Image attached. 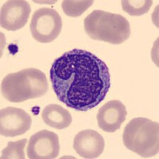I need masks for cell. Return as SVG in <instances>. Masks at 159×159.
<instances>
[{
  "label": "cell",
  "mask_w": 159,
  "mask_h": 159,
  "mask_svg": "<svg viewBox=\"0 0 159 159\" xmlns=\"http://www.w3.org/2000/svg\"><path fill=\"white\" fill-rule=\"evenodd\" d=\"M49 79L60 101L79 111L96 107L111 88L107 65L84 49H74L57 58L50 68Z\"/></svg>",
  "instance_id": "6da1fadb"
},
{
  "label": "cell",
  "mask_w": 159,
  "mask_h": 159,
  "mask_svg": "<svg viewBox=\"0 0 159 159\" xmlns=\"http://www.w3.org/2000/svg\"><path fill=\"white\" fill-rule=\"evenodd\" d=\"M46 76L39 69L29 68L7 75L1 83V93L11 103H22L42 97L48 92Z\"/></svg>",
  "instance_id": "7a4b0ae2"
},
{
  "label": "cell",
  "mask_w": 159,
  "mask_h": 159,
  "mask_svg": "<svg viewBox=\"0 0 159 159\" xmlns=\"http://www.w3.org/2000/svg\"><path fill=\"white\" fill-rule=\"evenodd\" d=\"M84 30L93 40L119 45L130 35V23L121 15L96 10L84 21Z\"/></svg>",
  "instance_id": "3957f363"
},
{
  "label": "cell",
  "mask_w": 159,
  "mask_h": 159,
  "mask_svg": "<svg viewBox=\"0 0 159 159\" xmlns=\"http://www.w3.org/2000/svg\"><path fill=\"white\" fill-rule=\"evenodd\" d=\"M124 146L142 157H154L159 151V124L147 118L131 119L123 133Z\"/></svg>",
  "instance_id": "277c9868"
},
{
  "label": "cell",
  "mask_w": 159,
  "mask_h": 159,
  "mask_svg": "<svg viewBox=\"0 0 159 159\" xmlns=\"http://www.w3.org/2000/svg\"><path fill=\"white\" fill-rule=\"evenodd\" d=\"M32 37L40 43L53 42L61 34L62 19L57 11L52 8H41L34 13L30 22Z\"/></svg>",
  "instance_id": "5b68a950"
},
{
  "label": "cell",
  "mask_w": 159,
  "mask_h": 159,
  "mask_svg": "<svg viewBox=\"0 0 159 159\" xmlns=\"http://www.w3.org/2000/svg\"><path fill=\"white\" fill-rule=\"evenodd\" d=\"M27 156L30 159H53L59 155V137L54 132L42 130L29 140Z\"/></svg>",
  "instance_id": "8992f818"
},
{
  "label": "cell",
  "mask_w": 159,
  "mask_h": 159,
  "mask_svg": "<svg viewBox=\"0 0 159 159\" xmlns=\"http://www.w3.org/2000/svg\"><path fill=\"white\" fill-rule=\"evenodd\" d=\"M32 118L21 108L8 107L0 111V134L4 137L22 135L30 130Z\"/></svg>",
  "instance_id": "52a82bcc"
},
{
  "label": "cell",
  "mask_w": 159,
  "mask_h": 159,
  "mask_svg": "<svg viewBox=\"0 0 159 159\" xmlns=\"http://www.w3.org/2000/svg\"><path fill=\"white\" fill-rule=\"evenodd\" d=\"M30 12V5L26 1H7L2 6L0 11L1 27L9 31L22 29L27 23Z\"/></svg>",
  "instance_id": "ba28073f"
},
{
  "label": "cell",
  "mask_w": 159,
  "mask_h": 159,
  "mask_svg": "<svg viewBox=\"0 0 159 159\" xmlns=\"http://www.w3.org/2000/svg\"><path fill=\"white\" fill-rule=\"evenodd\" d=\"M127 115V109L121 101L117 99L110 100L98 111L96 116L98 126L103 131L114 133L121 127Z\"/></svg>",
  "instance_id": "9c48e42d"
},
{
  "label": "cell",
  "mask_w": 159,
  "mask_h": 159,
  "mask_svg": "<svg viewBox=\"0 0 159 159\" xmlns=\"http://www.w3.org/2000/svg\"><path fill=\"white\" fill-rule=\"evenodd\" d=\"M105 147L103 136L93 130L80 131L74 138L73 148L83 158H97L103 152Z\"/></svg>",
  "instance_id": "30bf717a"
},
{
  "label": "cell",
  "mask_w": 159,
  "mask_h": 159,
  "mask_svg": "<svg viewBox=\"0 0 159 159\" xmlns=\"http://www.w3.org/2000/svg\"><path fill=\"white\" fill-rule=\"evenodd\" d=\"M44 123L52 128L62 130L69 127L72 122L69 111L58 104H49L42 112Z\"/></svg>",
  "instance_id": "8fae6325"
},
{
  "label": "cell",
  "mask_w": 159,
  "mask_h": 159,
  "mask_svg": "<svg viewBox=\"0 0 159 159\" xmlns=\"http://www.w3.org/2000/svg\"><path fill=\"white\" fill-rule=\"evenodd\" d=\"M94 1L92 0H64L61 7L64 13L71 18H77L87 11Z\"/></svg>",
  "instance_id": "7c38bea8"
},
{
  "label": "cell",
  "mask_w": 159,
  "mask_h": 159,
  "mask_svg": "<svg viewBox=\"0 0 159 159\" xmlns=\"http://www.w3.org/2000/svg\"><path fill=\"white\" fill-rule=\"evenodd\" d=\"M123 10L131 16H141L149 12L153 1L151 0H122Z\"/></svg>",
  "instance_id": "4fadbf2b"
},
{
  "label": "cell",
  "mask_w": 159,
  "mask_h": 159,
  "mask_svg": "<svg viewBox=\"0 0 159 159\" xmlns=\"http://www.w3.org/2000/svg\"><path fill=\"white\" fill-rule=\"evenodd\" d=\"M27 139H24L16 142H9L6 148L2 150V159H25V145Z\"/></svg>",
  "instance_id": "5bb4252c"
}]
</instances>
